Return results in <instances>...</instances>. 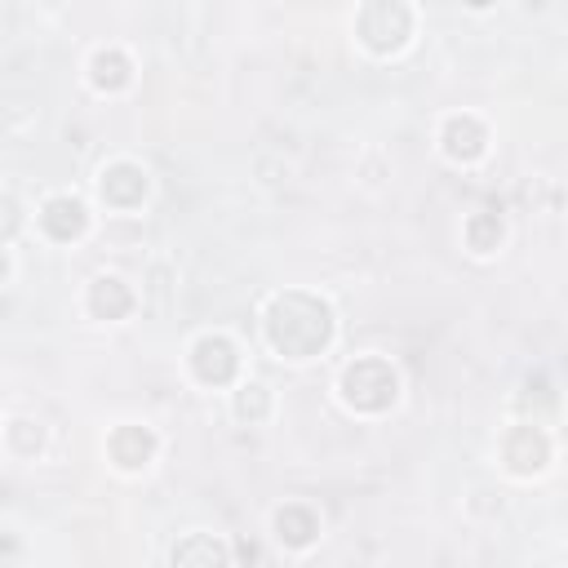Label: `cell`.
I'll use <instances>...</instances> for the list:
<instances>
[{
	"mask_svg": "<svg viewBox=\"0 0 568 568\" xmlns=\"http://www.w3.org/2000/svg\"><path fill=\"white\" fill-rule=\"evenodd\" d=\"M266 337L288 359H311L333 342V311L324 297L288 288L266 311Z\"/></svg>",
	"mask_w": 568,
	"mask_h": 568,
	"instance_id": "obj_1",
	"label": "cell"
},
{
	"mask_svg": "<svg viewBox=\"0 0 568 568\" xmlns=\"http://www.w3.org/2000/svg\"><path fill=\"white\" fill-rule=\"evenodd\" d=\"M395 395H399V373L386 359L364 355V359L346 364V373H342V399L355 413H382V408L395 404Z\"/></svg>",
	"mask_w": 568,
	"mask_h": 568,
	"instance_id": "obj_2",
	"label": "cell"
},
{
	"mask_svg": "<svg viewBox=\"0 0 568 568\" xmlns=\"http://www.w3.org/2000/svg\"><path fill=\"white\" fill-rule=\"evenodd\" d=\"M355 31H359V40H364L373 53H395V49H404V40L413 36V9L399 4V0H373V4L359 9Z\"/></svg>",
	"mask_w": 568,
	"mask_h": 568,
	"instance_id": "obj_3",
	"label": "cell"
},
{
	"mask_svg": "<svg viewBox=\"0 0 568 568\" xmlns=\"http://www.w3.org/2000/svg\"><path fill=\"white\" fill-rule=\"evenodd\" d=\"M191 368H195L200 382L226 386V382L240 373V355H235V346H231L222 333H204V337L191 346Z\"/></svg>",
	"mask_w": 568,
	"mask_h": 568,
	"instance_id": "obj_4",
	"label": "cell"
},
{
	"mask_svg": "<svg viewBox=\"0 0 568 568\" xmlns=\"http://www.w3.org/2000/svg\"><path fill=\"white\" fill-rule=\"evenodd\" d=\"M146 169L142 164H133V160H115V164H106L102 169V178H98V191H102V200L111 204V209H138L142 200H146Z\"/></svg>",
	"mask_w": 568,
	"mask_h": 568,
	"instance_id": "obj_5",
	"label": "cell"
},
{
	"mask_svg": "<svg viewBox=\"0 0 568 568\" xmlns=\"http://www.w3.org/2000/svg\"><path fill=\"white\" fill-rule=\"evenodd\" d=\"M501 457L515 475H537L550 462V439H546L541 426H515L501 444Z\"/></svg>",
	"mask_w": 568,
	"mask_h": 568,
	"instance_id": "obj_6",
	"label": "cell"
},
{
	"mask_svg": "<svg viewBox=\"0 0 568 568\" xmlns=\"http://www.w3.org/2000/svg\"><path fill=\"white\" fill-rule=\"evenodd\" d=\"M40 226H44L49 240L71 244V240L84 235L89 213H84V204H80L75 195H53V200H44V209H40Z\"/></svg>",
	"mask_w": 568,
	"mask_h": 568,
	"instance_id": "obj_7",
	"label": "cell"
},
{
	"mask_svg": "<svg viewBox=\"0 0 568 568\" xmlns=\"http://www.w3.org/2000/svg\"><path fill=\"white\" fill-rule=\"evenodd\" d=\"M173 568H231V550L213 532H186L173 546Z\"/></svg>",
	"mask_w": 568,
	"mask_h": 568,
	"instance_id": "obj_8",
	"label": "cell"
},
{
	"mask_svg": "<svg viewBox=\"0 0 568 568\" xmlns=\"http://www.w3.org/2000/svg\"><path fill=\"white\" fill-rule=\"evenodd\" d=\"M484 146H488V129L475 115H448L444 120V151L453 160H462V164L466 160H479Z\"/></svg>",
	"mask_w": 568,
	"mask_h": 568,
	"instance_id": "obj_9",
	"label": "cell"
},
{
	"mask_svg": "<svg viewBox=\"0 0 568 568\" xmlns=\"http://www.w3.org/2000/svg\"><path fill=\"white\" fill-rule=\"evenodd\" d=\"M106 448H111V462H115V466L142 470V466L155 457V435H151L146 426H120Z\"/></svg>",
	"mask_w": 568,
	"mask_h": 568,
	"instance_id": "obj_10",
	"label": "cell"
},
{
	"mask_svg": "<svg viewBox=\"0 0 568 568\" xmlns=\"http://www.w3.org/2000/svg\"><path fill=\"white\" fill-rule=\"evenodd\" d=\"M89 311H93L98 320H124V315L133 311V293H129L115 275H98V280L89 284Z\"/></svg>",
	"mask_w": 568,
	"mask_h": 568,
	"instance_id": "obj_11",
	"label": "cell"
},
{
	"mask_svg": "<svg viewBox=\"0 0 568 568\" xmlns=\"http://www.w3.org/2000/svg\"><path fill=\"white\" fill-rule=\"evenodd\" d=\"M275 537L284 546H311L320 537V519L306 506H280L275 510Z\"/></svg>",
	"mask_w": 568,
	"mask_h": 568,
	"instance_id": "obj_12",
	"label": "cell"
},
{
	"mask_svg": "<svg viewBox=\"0 0 568 568\" xmlns=\"http://www.w3.org/2000/svg\"><path fill=\"white\" fill-rule=\"evenodd\" d=\"M129 80H133V67H129V58H124L120 49H98V53H93V84H98V89L115 93V89H124Z\"/></svg>",
	"mask_w": 568,
	"mask_h": 568,
	"instance_id": "obj_13",
	"label": "cell"
},
{
	"mask_svg": "<svg viewBox=\"0 0 568 568\" xmlns=\"http://www.w3.org/2000/svg\"><path fill=\"white\" fill-rule=\"evenodd\" d=\"M466 244L475 248V253H493L497 244H501V217L497 213H475L470 222H466Z\"/></svg>",
	"mask_w": 568,
	"mask_h": 568,
	"instance_id": "obj_14",
	"label": "cell"
},
{
	"mask_svg": "<svg viewBox=\"0 0 568 568\" xmlns=\"http://www.w3.org/2000/svg\"><path fill=\"white\" fill-rule=\"evenodd\" d=\"M266 408H271L266 386H257V382L240 386V395H235V413H240L244 422H262V417H266Z\"/></svg>",
	"mask_w": 568,
	"mask_h": 568,
	"instance_id": "obj_15",
	"label": "cell"
}]
</instances>
